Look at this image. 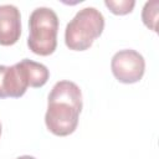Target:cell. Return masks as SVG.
I'll use <instances>...</instances> for the list:
<instances>
[{
    "instance_id": "obj_2",
    "label": "cell",
    "mask_w": 159,
    "mask_h": 159,
    "mask_svg": "<svg viewBox=\"0 0 159 159\" xmlns=\"http://www.w3.org/2000/svg\"><path fill=\"white\" fill-rule=\"evenodd\" d=\"M104 29V17L99 10L88 6L81 9L67 24L65 42L70 50L84 51L101 36Z\"/></svg>"
},
{
    "instance_id": "obj_6",
    "label": "cell",
    "mask_w": 159,
    "mask_h": 159,
    "mask_svg": "<svg viewBox=\"0 0 159 159\" xmlns=\"http://www.w3.org/2000/svg\"><path fill=\"white\" fill-rule=\"evenodd\" d=\"M21 35V15L15 5H0V45L11 46Z\"/></svg>"
},
{
    "instance_id": "obj_1",
    "label": "cell",
    "mask_w": 159,
    "mask_h": 159,
    "mask_svg": "<svg viewBox=\"0 0 159 159\" xmlns=\"http://www.w3.org/2000/svg\"><path fill=\"white\" fill-rule=\"evenodd\" d=\"M82 111V92L80 87L71 81H60L52 87L45 123L47 129L58 137L72 134L78 124V117Z\"/></svg>"
},
{
    "instance_id": "obj_10",
    "label": "cell",
    "mask_w": 159,
    "mask_h": 159,
    "mask_svg": "<svg viewBox=\"0 0 159 159\" xmlns=\"http://www.w3.org/2000/svg\"><path fill=\"white\" fill-rule=\"evenodd\" d=\"M16 159H36V158H34V157H31V155H21V157H19V158H16Z\"/></svg>"
},
{
    "instance_id": "obj_5",
    "label": "cell",
    "mask_w": 159,
    "mask_h": 159,
    "mask_svg": "<svg viewBox=\"0 0 159 159\" xmlns=\"http://www.w3.org/2000/svg\"><path fill=\"white\" fill-rule=\"evenodd\" d=\"M29 87L26 73L20 62L14 66L0 65V98H19Z\"/></svg>"
},
{
    "instance_id": "obj_9",
    "label": "cell",
    "mask_w": 159,
    "mask_h": 159,
    "mask_svg": "<svg viewBox=\"0 0 159 159\" xmlns=\"http://www.w3.org/2000/svg\"><path fill=\"white\" fill-rule=\"evenodd\" d=\"M104 5L116 15H125L133 11L134 0H106Z\"/></svg>"
},
{
    "instance_id": "obj_4",
    "label": "cell",
    "mask_w": 159,
    "mask_h": 159,
    "mask_svg": "<svg viewBox=\"0 0 159 159\" xmlns=\"http://www.w3.org/2000/svg\"><path fill=\"white\" fill-rule=\"evenodd\" d=\"M114 77L122 83L139 82L145 71L144 57L135 50L125 48L114 53L111 61Z\"/></svg>"
},
{
    "instance_id": "obj_7",
    "label": "cell",
    "mask_w": 159,
    "mask_h": 159,
    "mask_svg": "<svg viewBox=\"0 0 159 159\" xmlns=\"http://www.w3.org/2000/svg\"><path fill=\"white\" fill-rule=\"evenodd\" d=\"M20 65L22 66V68L26 73L27 82H29L30 87L39 88V87H42L48 81L50 71L45 65L35 62V61L29 60V58L21 60Z\"/></svg>"
},
{
    "instance_id": "obj_11",
    "label": "cell",
    "mask_w": 159,
    "mask_h": 159,
    "mask_svg": "<svg viewBox=\"0 0 159 159\" xmlns=\"http://www.w3.org/2000/svg\"><path fill=\"white\" fill-rule=\"evenodd\" d=\"M0 135H1V123H0Z\"/></svg>"
},
{
    "instance_id": "obj_8",
    "label": "cell",
    "mask_w": 159,
    "mask_h": 159,
    "mask_svg": "<svg viewBox=\"0 0 159 159\" xmlns=\"http://www.w3.org/2000/svg\"><path fill=\"white\" fill-rule=\"evenodd\" d=\"M158 9H159V1L158 0H150L147 1L143 11H142V20L144 22V25L153 30V31H158L157 30V24H158Z\"/></svg>"
},
{
    "instance_id": "obj_3",
    "label": "cell",
    "mask_w": 159,
    "mask_h": 159,
    "mask_svg": "<svg viewBox=\"0 0 159 159\" xmlns=\"http://www.w3.org/2000/svg\"><path fill=\"white\" fill-rule=\"evenodd\" d=\"M29 48L40 56H48L57 47L58 16L46 6L36 7L29 19Z\"/></svg>"
}]
</instances>
